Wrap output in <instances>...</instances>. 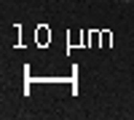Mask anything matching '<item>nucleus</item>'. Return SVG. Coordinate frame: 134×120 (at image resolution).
Segmentation results:
<instances>
[{
  "instance_id": "f257e3e1",
  "label": "nucleus",
  "mask_w": 134,
  "mask_h": 120,
  "mask_svg": "<svg viewBox=\"0 0 134 120\" xmlns=\"http://www.w3.org/2000/svg\"><path fill=\"white\" fill-rule=\"evenodd\" d=\"M121 3H134V0H121Z\"/></svg>"
}]
</instances>
